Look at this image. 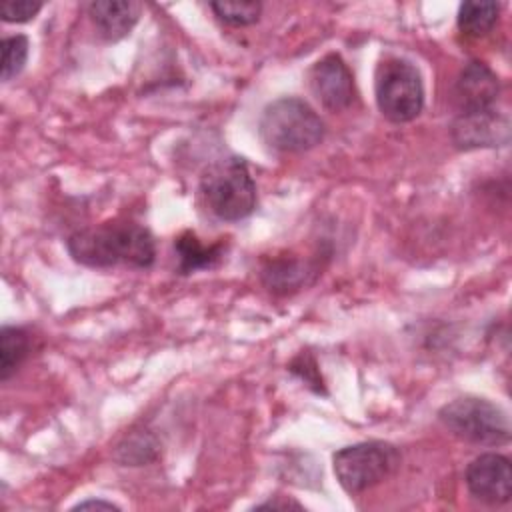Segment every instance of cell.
<instances>
[{
  "instance_id": "obj_1",
  "label": "cell",
  "mask_w": 512,
  "mask_h": 512,
  "mask_svg": "<svg viewBox=\"0 0 512 512\" xmlns=\"http://www.w3.org/2000/svg\"><path fill=\"white\" fill-rule=\"evenodd\" d=\"M70 256L88 268H150L156 260L152 232L132 220H110L68 236Z\"/></svg>"
},
{
  "instance_id": "obj_2",
  "label": "cell",
  "mask_w": 512,
  "mask_h": 512,
  "mask_svg": "<svg viewBox=\"0 0 512 512\" xmlns=\"http://www.w3.org/2000/svg\"><path fill=\"white\" fill-rule=\"evenodd\" d=\"M260 138L276 152H306L324 140L326 128L314 108L294 96L268 104L260 118Z\"/></svg>"
},
{
  "instance_id": "obj_3",
  "label": "cell",
  "mask_w": 512,
  "mask_h": 512,
  "mask_svg": "<svg viewBox=\"0 0 512 512\" xmlns=\"http://www.w3.org/2000/svg\"><path fill=\"white\" fill-rule=\"evenodd\" d=\"M204 206L220 220L236 222L256 208V184L242 158L230 156L210 164L200 178Z\"/></svg>"
},
{
  "instance_id": "obj_4",
  "label": "cell",
  "mask_w": 512,
  "mask_h": 512,
  "mask_svg": "<svg viewBox=\"0 0 512 512\" xmlns=\"http://www.w3.org/2000/svg\"><path fill=\"white\" fill-rule=\"evenodd\" d=\"M438 418L448 432L470 444L498 446L510 440L508 414L486 398H456L440 408Z\"/></svg>"
},
{
  "instance_id": "obj_5",
  "label": "cell",
  "mask_w": 512,
  "mask_h": 512,
  "mask_svg": "<svg viewBox=\"0 0 512 512\" xmlns=\"http://www.w3.org/2000/svg\"><path fill=\"white\" fill-rule=\"evenodd\" d=\"M376 104L384 118L402 124L414 120L424 108L420 70L404 58H386L376 68Z\"/></svg>"
},
{
  "instance_id": "obj_6",
  "label": "cell",
  "mask_w": 512,
  "mask_h": 512,
  "mask_svg": "<svg viewBox=\"0 0 512 512\" xmlns=\"http://www.w3.org/2000/svg\"><path fill=\"white\" fill-rule=\"evenodd\" d=\"M334 474L348 494H360L386 480L400 466L396 446L380 440L340 448L334 458Z\"/></svg>"
},
{
  "instance_id": "obj_7",
  "label": "cell",
  "mask_w": 512,
  "mask_h": 512,
  "mask_svg": "<svg viewBox=\"0 0 512 512\" xmlns=\"http://www.w3.org/2000/svg\"><path fill=\"white\" fill-rule=\"evenodd\" d=\"M452 142L462 150L496 148L510 142V120L496 106L476 112H460L452 122Z\"/></svg>"
},
{
  "instance_id": "obj_8",
  "label": "cell",
  "mask_w": 512,
  "mask_h": 512,
  "mask_svg": "<svg viewBox=\"0 0 512 512\" xmlns=\"http://www.w3.org/2000/svg\"><path fill=\"white\" fill-rule=\"evenodd\" d=\"M316 100L332 112L346 110L354 100V76L340 54H326L308 72Z\"/></svg>"
},
{
  "instance_id": "obj_9",
  "label": "cell",
  "mask_w": 512,
  "mask_h": 512,
  "mask_svg": "<svg viewBox=\"0 0 512 512\" xmlns=\"http://www.w3.org/2000/svg\"><path fill=\"white\" fill-rule=\"evenodd\" d=\"M466 486L470 494L486 504H504L512 496L510 460L496 452L474 458L466 468Z\"/></svg>"
},
{
  "instance_id": "obj_10",
  "label": "cell",
  "mask_w": 512,
  "mask_h": 512,
  "mask_svg": "<svg viewBox=\"0 0 512 512\" xmlns=\"http://www.w3.org/2000/svg\"><path fill=\"white\" fill-rule=\"evenodd\" d=\"M498 92V76L484 62L478 60H470L468 64H464L454 86V96L460 112L494 108Z\"/></svg>"
},
{
  "instance_id": "obj_11",
  "label": "cell",
  "mask_w": 512,
  "mask_h": 512,
  "mask_svg": "<svg viewBox=\"0 0 512 512\" xmlns=\"http://www.w3.org/2000/svg\"><path fill=\"white\" fill-rule=\"evenodd\" d=\"M320 274L318 258H294V256H280L272 258L262 268V282L274 294H290L296 292Z\"/></svg>"
},
{
  "instance_id": "obj_12",
  "label": "cell",
  "mask_w": 512,
  "mask_h": 512,
  "mask_svg": "<svg viewBox=\"0 0 512 512\" xmlns=\"http://www.w3.org/2000/svg\"><path fill=\"white\" fill-rule=\"evenodd\" d=\"M140 12L142 6L132 0H96L88 4V14L98 34L108 42H116L130 34Z\"/></svg>"
},
{
  "instance_id": "obj_13",
  "label": "cell",
  "mask_w": 512,
  "mask_h": 512,
  "mask_svg": "<svg viewBox=\"0 0 512 512\" xmlns=\"http://www.w3.org/2000/svg\"><path fill=\"white\" fill-rule=\"evenodd\" d=\"M174 254L178 260V272L192 274L196 270L216 266L224 256V244L222 242L202 244L200 238L188 230L174 240Z\"/></svg>"
},
{
  "instance_id": "obj_14",
  "label": "cell",
  "mask_w": 512,
  "mask_h": 512,
  "mask_svg": "<svg viewBox=\"0 0 512 512\" xmlns=\"http://www.w3.org/2000/svg\"><path fill=\"white\" fill-rule=\"evenodd\" d=\"M498 14H500L498 2L468 0L460 4L456 22L462 34L470 38H480L494 28V24L498 22Z\"/></svg>"
},
{
  "instance_id": "obj_15",
  "label": "cell",
  "mask_w": 512,
  "mask_h": 512,
  "mask_svg": "<svg viewBox=\"0 0 512 512\" xmlns=\"http://www.w3.org/2000/svg\"><path fill=\"white\" fill-rule=\"evenodd\" d=\"M30 350V336L24 328L4 326L0 330V380H8Z\"/></svg>"
},
{
  "instance_id": "obj_16",
  "label": "cell",
  "mask_w": 512,
  "mask_h": 512,
  "mask_svg": "<svg viewBox=\"0 0 512 512\" xmlns=\"http://www.w3.org/2000/svg\"><path fill=\"white\" fill-rule=\"evenodd\" d=\"M156 454H158V442L150 432H136L126 436L116 450V458L126 466L146 464L154 460Z\"/></svg>"
},
{
  "instance_id": "obj_17",
  "label": "cell",
  "mask_w": 512,
  "mask_h": 512,
  "mask_svg": "<svg viewBox=\"0 0 512 512\" xmlns=\"http://www.w3.org/2000/svg\"><path fill=\"white\" fill-rule=\"evenodd\" d=\"M212 12L222 20L224 24L230 26H248L258 22L262 4L260 2H246V0H222V2H212L210 4Z\"/></svg>"
},
{
  "instance_id": "obj_18",
  "label": "cell",
  "mask_w": 512,
  "mask_h": 512,
  "mask_svg": "<svg viewBox=\"0 0 512 512\" xmlns=\"http://www.w3.org/2000/svg\"><path fill=\"white\" fill-rule=\"evenodd\" d=\"M28 38L22 34L2 38V80L16 78L28 60Z\"/></svg>"
},
{
  "instance_id": "obj_19",
  "label": "cell",
  "mask_w": 512,
  "mask_h": 512,
  "mask_svg": "<svg viewBox=\"0 0 512 512\" xmlns=\"http://www.w3.org/2000/svg\"><path fill=\"white\" fill-rule=\"evenodd\" d=\"M290 372L296 374L306 386H310L314 392L318 394H324V382L320 378V372H318V364L316 360L310 356V354H298L292 362H290Z\"/></svg>"
},
{
  "instance_id": "obj_20",
  "label": "cell",
  "mask_w": 512,
  "mask_h": 512,
  "mask_svg": "<svg viewBox=\"0 0 512 512\" xmlns=\"http://www.w3.org/2000/svg\"><path fill=\"white\" fill-rule=\"evenodd\" d=\"M42 10V2H32V0H18V2H2L0 6V16L4 22H28L32 20L38 12Z\"/></svg>"
},
{
  "instance_id": "obj_21",
  "label": "cell",
  "mask_w": 512,
  "mask_h": 512,
  "mask_svg": "<svg viewBox=\"0 0 512 512\" xmlns=\"http://www.w3.org/2000/svg\"><path fill=\"white\" fill-rule=\"evenodd\" d=\"M256 508L258 510H288V508L302 510V504H298L296 500H268L264 504H258Z\"/></svg>"
},
{
  "instance_id": "obj_22",
  "label": "cell",
  "mask_w": 512,
  "mask_h": 512,
  "mask_svg": "<svg viewBox=\"0 0 512 512\" xmlns=\"http://www.w3.org/2000/svg\"><path fill=\"white\" fill-rule=\"evenodd\" d=\"M84 508H104V510H120L114 502H106V500H84L78 502L74 506V510H84Z\"/></svg>"
}]
</instances>
